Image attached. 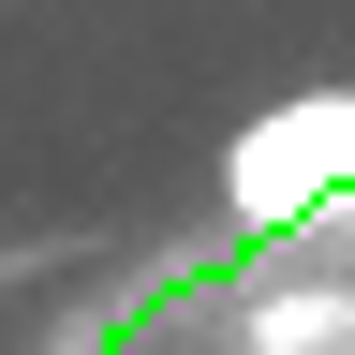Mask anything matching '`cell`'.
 Returning <instances> with one entry per match:
<instances>
[{"instance_id": "1", "label": "cell", "mask_w": 355, "mask_h": 355, "mask_svg": "<svg viewBox=\"0 0 355 355\" xmlns=\"http://www.w3.org/2000/svg\"><path fill=\"white\" fill-rule=\"evenodd\" d=\"M222 193H237V222L355 207V89H296V104H266L237 148H222Z\"/></svg>"}, {"instance_id": "2", "label": "cell", "mask_w": 355, "mask_h": 355, "mask_svg": "<svg viewBox=\"0 0 355 355\" xmlns=\"http://www.w3.org/2000/svg\"><path fill=\"white\" fill-rule=\"evenodd\" d=\"M355 340V296H252V355H326Z\"/></svg>"}]
</instances>
